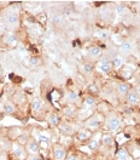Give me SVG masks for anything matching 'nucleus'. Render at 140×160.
Returning a JSON list of instances; mask_svg holds the SVG:
<instances>
[{
    "label": "nucleus",
    "instance_id": "nucleus-8",
    "mask_svg": "<svg viewBox=\"0 0 140 160\" xmlns=\"http://www.w3.org/2000/svg\"><path fill=\"white\" fill-rule=\"evenodd\" d=\"M26 153H27V152H26V148H23L22 144L17 143V144L13 146V154H15L17 158H20V159L24 158V157H26Z\"/></svg>",
    "mask_w": 140,
    "mask_h": 160
},
{
    "label": "nucleus",
    "instance_id": "nucleus-23",
    "mask_svg": "<svg viewBox=\"0 0 140 160\" xmlns=\"http://www.w3.org/2000/svg\"><path fill=\"white\" fill-rule=\"evenodd\" d=\"M40 63H41V60L39 58V57H36V56H33V57H30V60H29L30 67H38Z\"/></svg>",
    "mask_w": 140,
    "mask_h": 160
},
{
    "label": "nucleus",
    "instance_id": "nucleus-21",
    "mask_svg": "<svg viewBox=\"0 0 140 160\" xmlns=\"http://www.w3.org/2000/svg\"><path fill=\"white\" fill-rule=\"evenodd\" d=\"M83 104H85L86 108H93V107L96 106V100H94V97H92V96L86 97V100H85V102H83Z\"/></svg>",
    "mask_w": 140,
    "mask_h": 160
},
{
    "label": "nucleus",
    "instance_id": "nucleus-27",
    "mask_svg": "<svg viewBox=\"0 0 140 160\" xmlns=\"http://www.w3.org/2000/svg\"><path fill=\"white\" fill-rule=\"evenodd\" d=\"M127 154H128V152H127V149H124V148H121V149H119L117 152H116V159H117V160L121 159V158L126 157Z\"/></svg>",
    "mask_w": 140,
    "mask_h": 160
},
{
    "label": "nucleus",
    "instance_id": "nucleus-34",
    "mask_svg": "<svg viewBox=\"0 0 140 160\" xmlns=\"http://www.w3.org/2000/svg\"><path fill=\"white\" fill-rule=\"evenodd\" d=\"M65 160H79V159H77V157L75 154H69V155H67Z\"/></svg>",
    "mask_w": 140,
    "mask_h": 160
},
{
    "label": "nucleus",
    "instance_id": "nucleus-9",
    "mask_svg": "<svg viewBox=\"0 0 140 160\" xmlns=\"http://www.w3.org/2000/svg\"><path fill=\"white\" fill-rule=\"evenodd\" d=\"M111 63H112V68L120 69V68H122V66H123V63H124V60H123L122 56H115L114 60L111 61Z\"/></svg>",
    "mask_w": 140,
    "mask_h": 160
},
{
    "label": "nucleus",
    "instance_id": "nucleus-24",
    "mask_svg": "<svg viewBox=\"0 0 140 160\" xmlns=\"http://www.w3.org/2000/svg\"><path fill=\"white\" fill-rule=\"evenodd\" d=\"M67 100L70 102H74V101L77 100V93L75 91H68L67 92Z\"/></svg>",
    "mask_w": 140,
    "mask_h": 160
},
{
    "label": "nucleus",
    "instance_id": "nucleus-37",
    "mask_svg": "<svg viewBox=\"0 0 140 160\" xmlns=\"http://www.w3.org/2000/svg\"><path fill=\"white\" fill-rule=\"evenodd\" d=\"M138 160H140V158H139V159H138Z\"/></svg>",
    "mask_w": 140,
    "mask_h": 160
},
{
    "label": "nucleus",
    "instance_id": "nucleus-4",
    "mask_svg": "<svg viewBox=\"0 0 140 160\" xmlns=\"http://www.w3.org/2000/svg\"><path fill=\"white\" fill-rule=\"evenodd\" d=\"M26 152L29 154V155H33V154H39L40 152V147H39V143L34 140H29L26 144Z\"/></svg>",
    "mask_w": 140,
    "mask_h": 160
},
{
    "label": "nucleus",
    "instance_id": "nucleus-18",
    "mask_svg": "<svg viewBox=\"0 0 140 160\" xmlns=\"http://www.w3.org/2000/svg\"><path fill=\"white\" fill-rule=\"evenodd\" d=\"M64 114L69 118H74L75 114H76V108L74 106H68V107L64 108Z\"/></svg>",
    "mask_w": 140,
    "mask_h": 160
},
{
    "label": "nucleus",
    "instance_id": "nucleus-28",
    "mask_svg": "<svg viewBox=\"0 0 140 160\" xmlns=\"http://www.w3.org/2000/svg\"><path fill=\"white\" fill-rule=\"evenodd\" d=\"M124 11H126V8L123 4H117L116 5V12L120 15V16H123L124 15Z\"/></svg>",
    "mask_w": 140,
    "mask_h": 160
},
{
    "label": "nucleus",
    "instance_id": "nucleus-30",
    "mask_svg": "<svg viewBox=\"0 0 140 160\" xmlns=\"http://www.w3.org/2000/svg\"><path fill=\"white\" fill-rule=\"evenodd\" d=\"M52 21H53V23H54V24H58V23L62 22V16L58 15V13H56V15H53V16H52Z\"/></svg>",
    "mask_w": 140,
    "mask_h": 160
},
{
    "label": "nucleus",
    "instance_id": "nucleus-26",
    "mask_svg": "<svg viewBox=\"0 0 140 160\" xmlns=\"http://www.w3.org/2000/svg\"><path fill=\"white\" fill-rule=\"evenodd\" d=\"M82 70H83L85 74H91V73L93 72V66H92L91 63H85V64L82 66Z\"/></svg>",
    "mask_w": 140,
    "mask_h": 160
},
{
    "label": "nucleus",
    "instance_id": "nucleus-13",
    "mask_svg": "<svg viewBox=\"0 0 140 160\" xmlns=\"http://www.w3.org/2000/svg\"><path fill=\"white\" fill-rule=\"evenodd\" d=\"M42 106H44V101L41 100V98H35L31 102V109L34 110V112H39L42 108Z\"/></svg>",
    "mask_w": 140,
    "mask_h": 160
},
{
    "label": "nucleus",
    "instance_id": "nucleus-14",
    "mask_svg": "<svg viewBox=\"0 0 140 160\" xmlns=\"http://www.w3.org/2000/svg\"><path fill=\"white\" fill-rule=\"evenodd\" d=\"M6 21H7L9 24H17L20 18H18V15H17V13L11 12V13H9V15L6 16Z\"/></svg>",
    "mask_w": 140,
    "mask_h": 160
},
{
    "label": "nucleus",
    "instance_id": "nucleus-3",
    "mask_svg": "<svg viewBox=\"0 0 140 160\" xmlns=\"http://www.w3.org/2000/svg\"><path fill=\"white\" fill-rule=\"evenodd\" d=\"M101 120L98 115H93V117H91L88 119H86V122H85V126L87 128V129H90V130H96V129H98L100 128V125H101Z\"/></svg>",
    "mask_w": 140,
    "mask_h": 160
},
{
    "label": "nucleus",
    "instance_id": "nucleus-22",
    "mask_svg": "<svg viewBox=\"0 0 140 160\" xmlns=\"http://www.w3.org/2000/svg\"><path fill=\"white\" fill-rule=\"evenodd\" d=\"M4 112L6 114H13L15 113V106L11 103V102H6L4 104Z\"/></svg>",
    "mask_w": 140,
    "mask_h": 160
},
{
    "label": "nucleus",
    "instance_id": "nucleus-38",
    "mask_svg": "<svg viewBox=\"0 0 140 160\" xmlns=\"http://www.w3.org/2000/svg\"><path fill=\"white\" fill-rule=\"evenodd\" d=\"M139 103H140V102H139Z\"/></svg>",
    "mask_w": 140,
    "mask_h": 160
},
{
    "label": "nucleus",
    "instance_id": "nucleus-11",
    "mask_svg": "<svg viewBox=\"0 0 140 160\" xmlns=\"http://www.w3.org/2000/svg\"><path fill=\"white\" fill-rule=\"evenodd\" d=\"M91 135H92V133H91L90 130H81L76 133V137H77L79 141H87V140H90Z\"/></svg>",
    "mask_w": 140,
    "mask_h": 160
},
{
    "label": "nucleus",
    "instance_id": "nucleus-20",
    "mask_svg": "<svg viewBox=\"0 0 140 160\" xmlns=\"http://www.w3.org/2000/svg\"><path fill=\"white\" fill-rule=\"evenodd\" d=\"M101 143H103L104 146H112V143H114V137H112L111 135H104V136L101 137Z\"/></svg>",
    "mask_w": 140,
    "mask_h": 160
},
{
    "label": "nucleus",
    "instance_id": "nucleus-7",
    "mask_svg": "<svg viewBox=\"0 0 140 160\" xmlns=\"http://www.w3.org/2000/svg\"><path fill=\"white\" fill-rule=\"evenodd\" d=\"M127 101L129 102L130 104H138L140 102L139 95L135 92V90H129V92L127 93Z\"/></svg>",
    "mask_w": 140,
    "mask_h": 160
},
{
    "label": "nucleus",
    "instance_id": "nucleus-17",
    "mask_svg": "<svg viewBox=\"0 0 140 160\" xmlns=\"http://www.w3.org/2000/svg\"><path fill=\"white\" fill-rule=\"evenodd\" d=\"M100 142H101V140H99V138H93V140H91L90 142H88V149L90 150L98 149Z\"/></svg>",
    "mask_w": 140,
    "mask_h": 160
},
{
    "label": "nucleus",
    "instance_id": "nucleus-35",
    "mask_svg": "<svg viewBox=\"0 0 140 160\" xmlns=\"http://www.w3.org/2000/svg\"><path fill=\"white\" fill-rule=\"evenodd\" d=\"M119 160H133V158L130 157L129 154H127L126 157H123V158H121V159H119Z\"/></svg>",
    "mask_w": 140,
    "mask_h": 160
},
{
    "label": "nucleus",
    "instance_id": "nucleus-29",
    "mask_svg": "<svg viewBox=\"0 0 140 160\" xmlns=\"http://www.w3.org/2000/svg\"><path fill=\"white\" fill-rule=\"evenodd\" d=\"M17 141H18V143H20V144H22V146L24 144V146H26V144H27V142L29 141V137H28L27 135H21Z\"/></svg>",
    "mask_w": 140,
    "mask_h": 160
},
{
    "label": "nucleus",
    "instance_id": "nucleus-12",
    "mask_svg": "<svg viewBox=\"0 0 140 160\" xmlns=\"http://www.w3.org/2000/svg\"><path fill=\"white\" fill-rule=\"evenodd\" d=\"M88 53L92 58H98L100 55H101V49L99 46H92L88 50Z\"/></svg>",
    "mask_w": 140,
    "mask_h": 160
},
{
    "label": "nucleus",
    "instance_id": "nucleus-6",
    "mask_svg": "<svg viewBox=\"0 0 140 160\" xmlns=\"http://www.w3.org/2000/svg\"><path fill=\"white\" fill-rule=\"evenodd\" d=\"M59 131L64 135H72L74 126L69 122H62V124H59Z\"/></svg>",
    "mask_w": 140,
    "mask_h": 160
},
{
    "label": "nucleus",
    "instance_id": "nucleus-33",
    "mask_svg": "<svg viewBox=\"0 0 140 160\" xmlns=\"http://www.w3.org/2000/svg\"><path fill=\"white\" fill-rule=\"evenodd\" d=\"M124 78H129L130 75H132V70L130 69H126L124 72H123V74H122Z\"/></svg>",
    "mask_w": 140,
    "mask_h": 160
},
{
    "label": "nucleus",
    "instance_id": "nucleus-19",
    "mask_svg": "<svg viewBox=\"0 0 140 160\" xmlns=\"http://www.w3.org/2000/svg\"><path fill=\"white\" fill-rule=\"evenodd\" d=\"M5 42L9 44V45H16L17 44V37L15 34H12V33H9L6 35V38H5Z\"/></svg>",
    "mask_w": 140,
    "mask_h": 160
},
{
    "label": "nucleus",
    "instance_id": "nucleus-1",
    "mask_svg": "<svg viewBox=\"0 0 140 160\" xmlns=\"http://www.w3.org/2000/svg\"><path fill=\"white\" fill-rule=\"evenodd\" d=\"M97 68L100 73H104V74H108L110 73L111 69H112V63H111V60L108 58V57H101L97 64Z\"/></svg>",
    "mask_w": 140,
    "mask_h": 160
},
{
    "label": "nucleus",
    "instance_id": "nucleus-32",
    "mask_svg": "<svg viewBox=\"0 0 140 160\" xmlns=\"http://www.w3.org/2000/svg\"><path fill=\"white\" fill-rule=\"evenodd\" d=\"M98 37H99L100 39H106L109 37V33L108 32H101L100 34H98Z\"/></svg>",
    "mask_w": 140,
    "mask_h": 160
},
{
    "label": "nucleus",
    "instance_id": "nucleus-10",
    "mask_svg": "<svg viewBox=\"0 0 140 160\" xmlns=\"http://www.w3.org/2000/svg\"><path fill=\"white\" fill-rule=\"evenodd\" d=\"M129 90H130V88L127 82H121L120 85L117 86V92H119V95H120V96H124V95H127V93L129 92Z\"/></svg>",
    "mask_w": 140,
    "mask_h": 160
},
{
    "label": "nucleus",
    "instance_id": "nucleus-25",
    "mask_svg": "<svg viewBox=\"0 0 140 160\" xmlns=\"http://www.w3.org/2000/svg\"><path fill=\"white\" fill-rule=\"evenodd\" d=\"M39 141H40V143L47 144V143L51 141V137L49 136V135H46V133H40V135H39Z\"/></svg>",
    "mask_w": 140,
    "mask_h": 160
},
{
    "label": "nucleus",
    "instance_id": "nucleus-16",
    "mask_svg": "<svg viewBox=\"0 0 140 160\" xmlns=\"http://www.w3.org/2000/svg\"><path fill=\"white\" fill-rule=\"evenodd\" d=\"M49 121H50V124L52 125V126H59L60 124V118L58 114H56V113H53V114H51L50 115V119H49Z\"/></svg>",
    "mask_w": 140,
    "mask_h": 160
},
{
    "label": "nucleus",
    "instance_id": "nucleus-15",
    "mask_svg": "<svg viewBox=\"0 0 140 160\" xmlns=\"http://www.w3.org/2000/svg\"><path fill=\"white\" fill-rule=\"evenodd\" d=\"M132 48H133V44H132V41H123L122 44H121V51L122 52H124V53H128L132 51Z\"/></svg>",
    "mask_w": 140,
    "mask_h": 160
},
{
    "label": "nucleus",
    "instance_id": "nucleus-36",
    "mask_svg": "<svg viewBox=\"0 0 140 160\" xmlns=\"http://www.w3.org/2000/svg\"><path fill=\"white\" fill-rule=\"evenodd\" d=\"M135 92L139 95V97H140V84L138 85V86H137V89H135Z\"/></svg>",
    "mask_w": 140,
    "mask_h": 160
},
{
    "label": "nucleus",
    "instance_id": "nucleus-31",
    "mask_svg": "<svg viewBox=\"0 0 140 160\" xmlns=\"http://www.w3.org/2000/svg\"><path fill=\"white\" fill-rule=\"evenodd\" d=\"M28 160H42L39 154H33V155H28Z\"/></svg>",
    "mask_w": 140,
    "mask_h": 160
},
{
    "label": "nucleus",
    "instance_id": "nucleus-5",
    "mask_svg": "<svg viewBox=\"0 0 140 160\" xmlns=\"http://www.w3.org/2000/svg\"><path fill=\"white\" fill-rule=\"evenodd\" d=\"M53 155L56 160H65L67 158V150L64 147H62L59 144H56L53 147Z\"/></svg>",
    "mask_w": 140,
    "mask_h": 160
},
{
    "label": "nucleus",
    "instance_id": "nucleus-2",
    "mask_svg": "<svg viewBox=\"0 0 140 160\" xmlns=\"http://www.w3.org/2000/svg\"><path fill=\"white\" fill-rule=\"evenodd\" d=\"M121 122H122V121H121L120 117L112 114V115H110V117L108 118V120H106V126H108L109 130L115 131L121 126Z\"/></svg>",
    "mask_w": 140,
    "mask_h": 160
}]
</instances>
